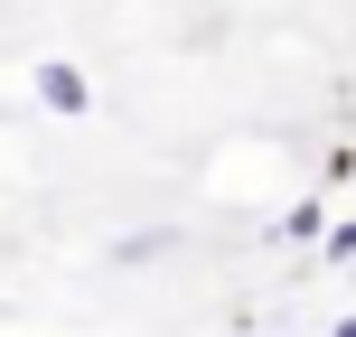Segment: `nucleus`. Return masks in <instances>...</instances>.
Wrapping results in <instances>:
<instances>
[{
	"label": "nucleus",
	"instance_id": "nucleus-1",
	"mask_svg": "<svg viewBox=\"0 0 356 337\" xmlns=\"http://www.w3.org/2000/svg\"><path fill=\"white\" fill-rule=\"evenodd\" d=\"M29 85H38V104H47V113H85V104H94L85 66H66V56H47V66H38Z\"/></svg>",
	"mask_w": 356,
	"mask_h": 337
},
{
	"label": "nucleus",
	"instance_id": "nucleus-3",
	"mask_svg": "<svg viewBox=\"0 0 356 337\" xmlns=\"http://www.w3.org/2000/svg\"><path fill=\"white\" fill-rule=\"evenodd\" d=\"M338 337H356V309H347V319H338Z\"/></svg>",
	"mask_w": 356,
	"mask_h": 337
},
{
	"label": "nucleus",
	"instance_id": "nucleus-2",
	"mask_svg": "<svg viewBox=\"0 0 356 337\" xmlns=\"http://www.w3.org/2000/svg\"><path fill=\"white\" fill-rule=\"evenodd\" d=\"M328 253H338V263H356V225H338V234H328Z\"/></svg>",
	"mask_w": 356,
	"mask_h": 337
}]
</instances>
